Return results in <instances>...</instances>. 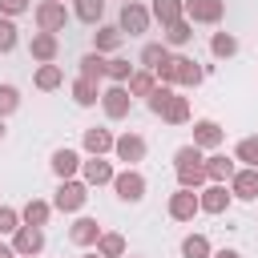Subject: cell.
Returning <instances> with one entry per match:
<instances>
[{
  "label": "cell",
  "instance_id": "cell-1",
  "mask_svg": "<svg viewBox=\"0 0 258 258\" xmlns=\"http://www.w3.org/2000/svg\"><path fill=\"white\" fill-rule=\"evenodd\" d=\"M173 173H177V185H181V189H202V185H210V177H206V157H202V149H198L194 141L173 153Z\"/></svg>",
  "mask_w": 258,
  "mask_h": 258
},
{
  "label": "cell",
  "instance_id": "cell-2",
  "mask_svg": "<svg viewBox=\"0 0 258 258\" xmlns=\"http://www.w3.org/2000/svg\"><path fill=\"white\" fill-rule=\"evenodd\" d=\"M149 24H153V12H149L141 0H129V4H121L117 28H121L125 36H145V32H149Z\"/></svg>",
  "mask_w": 258,
  "mask_h": 258
},
{
  "label": "cell",
  "instance_id": "cell-3",
  "mask_svg": "<svg viewBox=\"0 0 258 258\" xmlns=\"http://www.w3.org/2000/svg\"><path fill=\"white\" fill-rule=\"evenodd\" d=\"M85 202H89V185H85V181H77V177L60 181V185H56V194H52V210H60V214H77Z\"/></svg>",
  "mask_w": 258,
  "mask_h": 258
},
{
  "label": "cell",
  "instance_id": "cell-4",
  "mask_svg": "<svg viewBox=\"0 0 258 258\" xmlns=\"http://www.w3.org/2000/svg\"><path fill=\"white\" fill-rule=\"evenodd\" d=\"M32 16H36V28H40V32H60V28L69 24V8H64L60 0H40V4L32 8Z\"/></svg>",
  "mask_w": 258,
  "mask_h": 258
},
{
  "label": "cell",
  "instance_id": "cell-5",
  "mask_svg": "<svg viewBox=\"0 0 258 258\" xmlns=\"http://www.w3.org/2000/svg\"><path fill=\"white\" fill-rule=\"evenodd\" d=\"M101 109H105V117H109V121H125V117H129V109H133L129 89H125V85H109V89H101Z\"/></svg>",
  "mask_w": 258,
  "mask_h": 258
},
{
  "label": "cell",
  "instance_id": "cell-6",
  "mask_svg": "<svg viewBox=\"0 0 258 258\" xmlns=\"http://www.w3.org/2000/svg\"><path fill=\"white\" fill-rule=\"evenodd\" d=\"M165 210H169V218H173V222H194V218L202 214L198 189H181V185H177V189L169 194V206H165Z\"/></svg>",
  "mask_w": 258,
  "mask_h": 258
},
{
  "label": "cell",
  "instance_id": "cell-7",
  "mask_svg": "<svg viewBox=\"0 0 258 258\" xmlns=\"http://www.w3.org/2000/svg\"><path fill=\"white\" fill-rule=\"evenodd\" d=\"M145 173L141 169H121L117 177H113V194L121 198V202H141L145 198Z\"/></svg>",
  "mask_w": 258,
  "mask_h": 258
},
{
  "label": "cell",
  "instance_id": "cell-8",
  "mask_svg": "<svg viewBox=\"0 0 258 258\" xmlns=\"http://www.w3.org/2000/svg\"><path fill=\"white\" fill-rule=\"evenodd\" d=\"M226 0H185V20L189 24H222Z\"/></svg>",
  "mask_w": 258,
  "mask_h": 258
},
{
  "label": "cell",
  "instance_id": "cell-9",
  "mask_svg": "<svg viewBox=\"0 0 258 258\" xmlns=\"http://www.w3.org/2000/svg\"><path fill=\"white\" fill-rule=\"evenodd\" d=\"M145 149L149 145L141 133H121L113 145V153H117V161H125V169H137V161H145Z\"/></svg>",
  "mask_w": 258,
  "mask_h": 258
},
{
  "label": "cell",
  "instance_id": "cell-10",
  "mask_svg": "<svg viewBox=\"0 0 258 258\" xmlns=\"http://www.w3.org/2000/svg\"><path fill=\"white\" fill-rule=\"evenodd\" d=\"M56 52H60V36H56V32H32L28 56H32L36 64H56Z\"/></svg>",
  "mask_w": 258,
  "mask_h": 258
},
{
  "label": "cell",
  "instance_id": "cell-11",
  "mask_svg": "<svg viewBox=\"0 0 258 258\" xmlns=\"http://www.w3.org/2000/svg\"><path fill=\"white\" fill-rule=\"evenodd\" d=\"M198 202H202V214H226L230 210V202H234V194H230V185H202L198 189Z\"/></svg>",
  "mask_w": 258,
  "mask_h": 258
},
{
  "label": "cell",
  "instance_id": "cell-12",
  "mask_svg": "<svg viewBox=\"0 0 258 258\" xmlns=\"http://www.w3.org/2000/svg\"><path fill=\"white\" fill-rule=\"evenodd\" d=\"M12 250H16L20 258H36V254L44 250V230H40V226H20V230L12 234Z\"/></svg>",
  "mask_w": 258,
  "mask_h": 258
},
{
  "label": "cell",
  "instance_id": "cell-13",
  "mask_svg": "<svg viewBox=\"0 0 258 258\" xmlns=\"http://www.w3.org/2000/svg\"><path fill=\"white\" fill-rule=\"evenodd\" d=\"M226 141V129L218 125V121H210V117H202V121H194V145L206 153V149H214L218 153V145Z\"/></svg>",
  "mask_w": 258,
  "mask_h": 258
},
{
  "label": "cell",
  "instance_id": "cell-14",
  "mask_svg": "<svg viewBox=\"0 0 258 258\" xmlns=\"http://www.w3.org/2000/svg\"><path fill=\"white\" fill-rule=\"evenodd\" d=\"M101 234H105V230H101V222H97V218H77V222L69 226V238H73V246H81V250H89V246L97 250Z\"/></svg>",
  "mask_w": 258,
  "mask_h": 258
},
{
  "label": "cell",
  "instance_id": "cell-15",
  "mask_svg": "<svg viewBox=\"0 0 258 258\" xmlns=\"http://www.w3.org/2000/svg\"><path fill=\"white\" fill-rule=\"evenodd\" d=\"M48 165H52V173H56L60 181H69V177H77V173H81V165H85V157H81L77 149H69V145H60V149L52 153V161H48Z\"/></svg>",
  "mask_w": 258,
  "mask_h": 258
},
{
  "label": "cell",
  "instance_id": "cell-16",
  "mask_svg": "<svg viewBox=\"0 0 258 258\" xmlns=\"http://www.w3.org/2000/svg\"><path fill=\"white\" fill-rule=\"evenodd\" d=\"M230 194H234L238 202H258V169L242 165V169L230 177Z\"/></svg>",
  "mask_w": 258,
  "mask_h": 258
},
{
  "label": "cell",
  "instance_id": "cell-17",
  "mask_svg": "<svg viewBox=\"0 0 258 258\" xmlns=\"http://www.w3.org/2000/svg\"><path fill=\"white\" fill-rule=\"evenodd\" d=\"M81 145H85V153H89V157H105V153H113L117 137H113L109 129H101V125H93V129H85Z\"/></svg>",
  "mask_w": 258,
  "mask_h": 258
},
{
  "label": "cell",
  "instance_id": "cell-18",
  "mask_svg": "<svg viewBox=\"0 0 258 258\" xmlns=\"http://www.w3.org/2000/svg\"><path fill=\"white\" fill-rule=\"evenodd\" d=\"M234 173H238L234 157H226V153H210V157H206V177H210L214 185H230Z\"/></svg>",
  "mask_w": 258,
  "mask_h": 258
},
{
  "label": "cell",
  "instance_id": "cell-19",
  "mask_svg": "<svg viewBox=\"0 0 258 258\" xmlns=\"http://www.w3.org/2000/svg\"><path fill=\"white\" fill-rule=\"evenodd\" d=\"M81 173H85V177H81L85 185H113V177H117V169H113L105 157H89V161L81 165Z\"/></svg>",
  "mask_w": 258,
  "mask_h": 258
},
{
  "label": "cell",
  "instance_id": "cell-20",
  "mask_svg": "<svg viewBox=\"0 0 258 258\" xmlns=\"http://www.w3.org/2000/svg\"><path fill=\"white\" fill-rule=\"evenodd\" d=\"M121 40H125V32H121L117 24H97V32H93V52L109 56V52L121 48Z\"/></svg>",
  "mask_w": 258,
  "mask_h": 258
},
{
  "label": "cell",
  "instance_id": "cell-21",
  "mask_svg": "<svg viewBox=\"0 0 258 258\" xmlns=\"http://www.w3.org/2000/svg\"><path fill=\"white\" fill-rule=\"evenodd\" d=\"M149 12H153V20H157L161 28H169V24L185 20V0H153Z\"/></svg>",
  "mask_w": 258,
  "mask_h": 258
},
{
  "label": "cell",
  "instance_id": "cell-22",
  "mask_svg": "<svg viewBox=\"0 0 258 258\" xmlns=\"http://www.w3.org/2000/svg\"><path fill=\"white\" fill-rule=\"evenodd\" d=\"M48 218H52V202H44V198H28L24 202V210H20V222L24 226H48Z\"/></svg>",
  "mask_w": 258,
  "mask_h": 258
},
{
  "label": "cell",
  "instance_id": "cell-23",
  "mask_svg": "<svg viewBox=\"0 0 258 258\" xmlns=\"http://www.w3.org/2000/svg\"><path fill=\"white\" fill-rule=\"evenodd\" d=\"M202 81H206V69H202L194 56H181V52H177V85H181V89H198Z\"/></svg>",
  "mask_w": 258,
  "mask_h": 258
},
{
  "label": "cell",
  "instance_id": "cell-24",
  "mask_svg": "<svg viewBox=\"0 0 258 258\" xmlns=\"http://www.w3.org/2000/svg\"><path fill=\"white\" fill-rule=\"evenodd\" d=\"M32 85H36L40 93H52V89H60V85H64V69H60V64H36Z\"/></svg>",
  "mask_w": 258,
  "mask_h": 258
},
{
  "label": "cell",
  "instance_id": "cell-25",
  "mask_svg": "<svg viewBox=\"0 0 258 258\" xmlns=\"http://www.w3.org/2000/svg\"><path fill=\"white\" fill-rule=\"evenodd\" d=\"M165 125H185L189 121V97H181V93H173L169 101H165V109L157 113Z\"/></svg>",
  "mask_w": 258,
  "mask_h": 258
},
{
  "label": "cell",
  "instance_id": "cell-26",
  "mask_svg": "<svg viewBox=\"0 0 258 258\" xmlns=\"http://www.w3.org/2000/svg\"><path fill=\"white\" fill-rule=\"evenodd\" d=\"M73 101H77L81 109H93V105L101 101V85H97V81H85V77H77V81H73Z\"/></svg>",
  "mask_w": 258,
  "mask_h": 258
},
{
  "label": "cell",
  "instance_id": "cell-27",
  "mask_svg": "<svg viewBox=\"0 0 258 258\" xmlns=\"http://www.w3.org/2000/svg\"><path fill=\"white\" fill-rule=\"evenodd\" d=\"M105 73H109V56H101V52H85V56H81V77H85V81H97V85H101Z\"/></svg>",
  "mask_w": 258,
  "mask_h": 258
},
{
  "label": "cell",
  "instance_id": "cell-28",
  "mask_svg": "<svg viewBox=\"0 0 258 258\" xmlns=\"http://www.w3.org/2000/svg\"><path fill=\"white\" fill-rule=\"evenodd\" d=\"M125 89H129V97H145V101H149V93L157 89V77H153L149 69H137V73L129 77V85H125Z\"/></svg>",
  "mask_w": 258,
  "mask_h": 258
},
{
  "label": "cell",
  "instance_id": "cell-29",
  "mask_svg": "<svg viewBox=\"0 0 258 258\" xmlns=\"http://www.w3.org/2000/svg\"><path fill=\"white\" fill-rule=\"evenodd\" d=\"M210 254H214V246H210L206 234H185L181 238V258H210Z\"/></svg>",
  "mask_w": 258,
  "mask_h": 258
},
{
  "label": "cell",
  "instance_id": "cell-30",
  "mask_svg": "<svg viewBox=\"0 0 258 258\" xmlns=\"http://www.w3.org/2000/svg\"><path fill=\"white\" fill-rule=\"evenodd\" d=\"M73 16L85 24H101L105 16V0H73Z\"/></svg>",
  "mask_w": 258,
  "mask_h": 258
},
{
  "label": "cell",
  "instance_id": "cell-31",
  "mask_svg": "<svg viewBox=\"0 0 258 258\" xmlns=\"http://www.w3.org/2000/svg\"><path fill=\"white\" fill-rule=\"evenodd\" d=\"M210 52H214L218 60H230V56L238 52V36H234V32H214V36H210Z\"/></svg>",
  "mask_w": 258,
  "mask_h": 258
},
{
  "label": "cell",
  "instance_id": "cell-32",
  "mask_svg": "<svg viewBox=\"0 0 258 258\" xmlns=\"http://www.w3.org/2000/svg\"><path fill=\"white\" fill-rule=\"evenodd\" d=\"M189 40H194V24H189V20H177V24L165 28V48H181V44H189Z\"/></svg>",
  "mask_w": 258,
  "mask_h": 258
},
{
  "label": "cell",
  "instance_id": "cell-33",
  "mask_svg": "<svg viewBox=\"0 0 258 258\" xmlns=\"http://www.w3.org/2000/svg\"><path fill=\"white\" fill-rule=\"evenodd\" d=\"M234 161H242V165L258 169V133H254V137H242V141L234 145Z\"/></svg>",
  "mask_w": 258,
  "mask_h": 258
},
{
  "label": "cell",
  "instance_id": "cell-34",
  "mask_svg": "<svg viewBox=\"0 0 258 258\" xmlns=\"http://www.w3.org/2000/svg\"><path fill=\"white\" fill-rule=\"evenodd\" d=\"M165 60H169L165 40H161V44H145V48H141V69H149V73H153V69H157V64H165Z\"/></svg>",
  "mask_w": 258,
  "mask_h": 258
},
{
  "label": "cell",
  "instance_id": "cell-35",
  "mask_svg": "<svg viewBox=\"0 0 258 258\" xmlns=\"http://www.w3.org/2000/svg\"><path fill=\"white\" fill-rule=\"evenodd\" d=\"M133 73H137V69H133L125 56H109V73H105V77H109L113 85H129V77H133Z\"/></svg>",
  "mask_w": 258,
  "mask_h": 258
},
{
  "label": "cell",
  "instance_id": "cell-36",
  "mask_svg": "<svg viewBox=\"0 0 258 258\" xmlns=\"http://www.w3.org/2000/svg\"><path fill=\"white\" fill-rule=\"evenodd\" d=\"M97 254H101V258H125V238H121V234H101Z\"/></svg>",
  "mask_w": 258,
  "mask_h": 258
},
{
  "label": "cell",
  "instance_id": "cell-37",
  "mask_svg": "<svg viewBox=\"0 0 258 258\" xmlns=\"http://www.w3.org/2000/svg\"><path fill=\"white\" fill-rule=\"evenodd\" d=\"M20 109V89L16 85H0V117H12Z\"/></svg>",
  "mask_w": 258,
  "mask_h": 258
},
{
  "label": "cell",
  "instance_id": "cell-38",
  "mask_svg": "<svg viewBox=\"0 0 258 258\" xmlns=\"http://www.w3.org/2000/svg\"><path fill=\"white\" fill-rule=\"evenodd\" d=\"M16 40H20V36H16V20L0 16V56H4V52H12V48H16Z\"/></svg>",
  "mask_w": 258,
  "mask_h": 258
},
{
  "label": "cell",
  "instance_id": "cell-39",
  "mask_svg": "<svg viewBox=\"0 0 258 258\" xmlns=\"http://www.w3.org/2000/svg\"><path fill=\"white\" fill-rule=\"evenodd\" d=\"M153 77H157V85H169V89H173V85H177V56L169 52V60L153 69Z\"/></svg>",
  "mask_w": 258,
  "mask_h": 258
},
{
  "label": "cell",
  "instance_id": "cell-40",
  "mask_svg": "<svg viewBox=\"0 0 258 258\" xmlns=\"http://www.w3.org/2000/svg\"><path fill=\"white\" fill-rule=\"evenodd\" d=\"M173 93H177V89H169V85H157V89H153V93H149V101H145V105H149V113H153V117H157V113H161V109H165V101H169V97H173Z\"/></svg>",
  "mask_w": 258,
  "mask_h": 258
},
{
  "label": "cell",
  "instance_id": "cell-41",
  "mask_svg": "<svg viewBox=\"0 0 258 258\" xmlns=\"http://www.w3.org/2000/svg\"><path fill=\"white\" fill-rule=\"evenodd\" d=\"M24 222H20V210H12V206H0V234H16Z\"/></svg>",
  "mask_w": 258,
  "mask_h": 258
},
{
  "label": "cell",
  "instance_id": "cell-42",
  "mask_svg": "<svg viewBox=\"0 0 258 258\" xmlns=\"http://www.w3.org/2000/svg\"><path fill=\"white\" fill-rule=\"evenodd\" d=\"M28 8H32V0H0V16H8V20L24 16Z\"/></svg>",
  "mask_w": 258,
  "mask_h": 258
},
{
  "label": "cell",
  "instance_id": "cell-43",
  "mask_svg": "<svg viewBox=\"0 0 258 258\" xmlns=\"http://www.w3.org/2000/svg\"><path fill=\"white\" fill-rule=\"evenodd\" d=\"M210 258H242V254H238V250H230V246H222V250H214Z\"/></svg>",
  "mask_w": 258,
  "mask_h": 258
},
{
  "label": "cell",
  "instance_id": "cell-44",
  "mask_svg": "<svg viewBox=\"0 0 258 258\" xmlns=\"http://www.w3.org/2000/svg\"><path fill=\"white\" fill-rule=\"evenodd\" d=\"M0 258H20V254H16V250H12V242H8V246H4V242H0Z\"/></svg>",
  "mask_w": 258,
  "mask_h": 258
},
{
  "label": "cell",
  "instance_id": "cell-45",
  "mask_svg": "<svg viewBox=\"0 0 258 258\" xmlns=\"http://www.w3.org/2000/svg\"><path fill=\"white\" fill-rule=\"evenodd\" d=\"M4 137H8V125H4V117H0V141H4Z\"/></svg>",
  "mask_w": 258,
  "mask_h": 258
},
{
  "label": "cell",
  "instance_id": "cell-46",
  "mask_svg": "<svg viewBox=\"0 0 258 258\" xmlns=\"http://www.w3.org/2000/svg\"><path fill=\"white\" fill-rule=\"evenodd\" d=\"M85 258H101V254H97V250H93V254H85Z\"/></svg>",
  "mask_w": 258,
  "mask_h": 258
},
{
  "label": "cell",
  "instance_id": "cell-47",
  "mask_svg": "<svg viewBox=\"0 0 258 258\" xmlns=\"http://www.w3.org/2000/svg\"><path fill=\"white\" fill-rule=\"evenodd\" d=\"M129 258H137V254H129Z\"/></svg>",
  "mask_w": 258,
  "mask_h": 258
},
{
  "label": "cell",
  "instance_id": "cell-48",
  "mask_svg": "<svg viewBox=\"0 0 258 258\" xmlns=\"http://www.w3.org/2000/svg\"><path fill=\"white\" fill-rule=\"evenodd\" d=\"M121 4H129V0H121Z\"/></svg>",
  "mask_w": 258,
  "mask_h": 258
},
{
  "label": "cell",
  "instance_id": "cell-49",
  "mask_svg": "<svg viewBox=\"0 0 258 258\" xmlns=\"http://www.w3.org/2000/svg\"><path fill=\"white\" fill-rule=\"evenodd\" d=\"M60 4H64V0H60Z\"/></svg>",
  "mask_w": 258,
  "mask_h": 258
}]
</instances>
